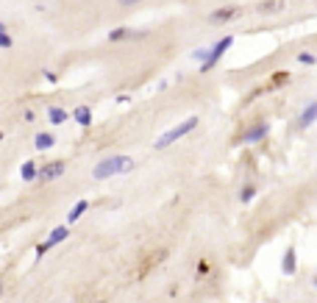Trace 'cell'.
Wrapping results in <instances>:
<instances>
[{"mask_svg":"<svg viewBox=\"0 0 317 303\" xmlns=\"http://www.w3.org/2000/svg\"><path fill=\"white\" fill-rule=\"evenodd\" d=\"M267 131H270V125L267 123H256V125H251V128H245V134H242V142H259V139H264L267 137Z\"/></svg>","mask_w":317,"mask_h":303,"instance_id":"cell-6","label":"cell"},{"mask_svg":"<svg viewBox=\"0 0 317 303\" xmlns=\"http://www.w3.org/2000/svg\"><path fill=\"white\" fill-rule=\"evenodd\" d=\"M240 17V6H226V9H217V12H212V23H228V20Z\"/></svg>","mask_w":317,"mask_h":303,"instance_id":"cell-7","label":"cell"},{"mask_svg":"<svg viewBox=\"0 0 317 303\" xmlns=\"http://www.w3.org/2000/svg\"><path fill=\"white\" fill-rule=\"evenodd\" d=\"M287 81H289V72L287 70H278L273 75V81H270V86H281V83H287Z\"/></svg>","mask_w":317,"mask_h":303,"instance_id":"cell-17","label":"cell"},{"mask_svg":"<svg viewBox=\"0 0 317 303\" xmlns=\"http://www.w3.org/2000/svg\"><path fill=\"white\" fill-rule=\"evenodd\" d=\"M197 278H206V275H209V262H206V259H203V262H197Z\"/></svg>","mask_w":317,"mask_h":303,"instance_id":"cell-21","label":"cell"},{"mask_svg":"<svg viewBox=\"0 0 317 303\" xmlns=\"http://www.w3.org/2000/svg\"><path fill=\"white\" fill-rule=\"evenodd\" d=\"M231 45H234V36H223L220 42H215V45L209 48V59L200 64V72H212V70H215V64L223 59V53H226Z\"/></svg>","mask_w":317,"mask_h":303,"instance_id":"cell-3","label":"cell"},{"mask_svg":"<svg viewBox=\"0 0 317 303\" xmlns=\"http://www.w3.org/2000/svg\"><path fill=\"white\" fill-rule=\"evenodd\" d=\"M295 270H298V253H295V248H287V253H284V259H281V273L292 275Z\"/></svg>","mask_w":317,"mask_h":303,"instance_id":"cell-9","label":"cell"},{"mask_svg":"<svg viewBox=\"0 0 317 303\" xmlns=\"http://www.w3.org/2000/svg\"><path fill=\"white\" fill-rule=\"evenodd\" d=\"M86 209H89V200H78L75 206L70 209V214H67V226H72V223L81 220V214H84Z\"/></svg>","mask_w":317,"mask_h":303,"instance_id":"cell-12","label":"cell"},{"mask_svg":"<svg viewBox=\"0 0 317 303\" xmlns=\"http://www.w3.org/2000/svg\"><path fill=\"white\" fill-rule=\"evenodd\" d=\"M253 195H256V186H253V184H248L245 189L240 192V200H242V203H251V200H253Z\"/></svg>","mask_w":317,"mask_h":303,"instance_id":"cell-19","label":"cell"},{"mask_svg":"<svg viewBox=\"0 0 317 303\" xmlns=\"http://www.w3.org/2000/svg\"><path fill=\"white\" fill-rule=\"evenodd\" d=\"M314 286H317V278H314Z\"/></svg>","mask_w":317,"mask_h":303,"instance_id":"cell-27","label":"cell"},{"mask_svg":"<svg viewBox=\"0 0 317 303\" xmlns=\"http://www.w3.org/2000/svg\"><path fill=\"white\" fill-rule=\"evenodd\" d=\"M20 175H23V181H39V170H36V164L34 161H25L23 164V170H20Z\"/></svg>","mask_w":317,"mask_h":303,"instance_id":"cell-15","label":"cell"},{"mask_svg":"<svg viewBox=\"0 0 317 303\" xmlns=\"http://www.w3.org/2000/svg\"><path fill=\"white\" fill-rule=\"evenodd\" d=\"M0 45H3V50H12V36H9L6 25H0Z\"/></svg>","mask_w":317,"mask_h":303,"instance_id":"cell-18","label":"cell"},{"mask_svg":"<svg viewBox=\"0 0 317 303\" xmlns=\"http://www.w3.org/2000/svg\"><path fill=\"white\" fill-rule=\"evenodd\" d=\"M284 6H287V0H262L256 6L259 14H281Z\"/></svg>","mask_w":317,"mask_h":303,"instance_id":"cell-8","label":"cell"},{"mask_svg":"<svg viewBox=\"0 0 317 303\" xmlns=\"http://www.w3.org/2000/svg\"><path fill=\"white\" fill-rule=\"evenodd\" d=\"M34 145L39 150H48V148H53V145H56V137H53V134H48V131H42V134H36V137H34Z\"/></svg>","mask_w":317,"mask_h":303,"instance_id":"cell-14","label":"cell"},{"mask_svg":"<svg viewBox=\"0 0 317 303\" xmlns=\"http://www.w3.org/2000/svg\"><path fill=\"white\" fill-rule=\"evenodd\" d=\"M142 0H117V6H123V9H131V6H139Z\"/></svg>","mask_w":317,"mask_h":303,"instance_id":"cell-24","label":"cell"},{"mask_svg":"<svg viewBox=\"0 0 317 303\" xmlns=\"http://www.w3.org/2000/svg\"><path fill=\"white\" fill-rule=\"evenodd\" d=\"M134 167V159L131 156H112V159H103L95 164L92 170V178L95 181H106V178H114V175H123Z\"/></svg>","mask_w":317,"mask_h":303,"instance_id":"cell-1","label":"cell"},{"mask_svg":"<svg viewBox=\"0 0 317 303\" xmlns=\"http://www.w3.org/2000/svg\"><path fill=\"white\" fill-rule=\"evenodd\" d=\"M23 120H25V123H34V120H36V114L31 112V109H25V112H23Z\"/></svg>","mask_w":317,"mask_h":303,"instance_id":"cell-25","label":"cell"},{"mask_svg":"<svg viewBox=\"0 0 317 303\" xmlns=\"http://www.w3.org/2000/svg\"><path fill=\"white\" fill-rule=\"evenodd\" d=\"M72 117H75L78 125H84L86 128V125H92V109L89 106H78L75 112H72Z\"/></svg>","mask_w":317,"mask_h":303,"instance_id":"cell-13","label":"cell"},{"mask_svg":"<svg viewBox=\"0 0 317 303\" xmlns=\"http://www.w3.org/2000/svg\"><path fill=\"white\" fill-rule=\"evenodd\" d=\"M317 120V100L314 103H309V106L300 112V120H298V128H309L311 123Z\"/></svg>","mask_w":317,"mask_h":303,"instance_id":"cell-10","label":"cell"},{"mask_svg":"<svg viewBox=\"0 0 317 303\" xmlns=\"http://www.w3.org/2000/svg\"><path fill=\"white\" fill-rule=\"evenodd\" d=\"M197 123H200V120H197V117H186L184 120V123H181V125H175V128H170V131L167 134H162V137H159V139H156V150H162V148H170V145H173V142H178V139L181 137H186V134H189V131H195V128H197Z\"/></svg>","mask_w":317,"mask_h":303,"instance_id":"cell-2","label":"cell"},{"mask_svg":"<svg viewBox=\"0 0 317 303\" xmlns=\"http://www.w3.org/2000/svg\"><path fill=\"white\" fill-rule=\"evenodd\" d=\"M298 61H300V64H314L317 59H314L311 53H300V56H298Z\"/></svg>","mask_w":317,"mask_h":303,"instance_id":"cell-22","label":"cell"},{"mask_svg":"<svg viewBox=\"0 0 317 303\" xmlns=\"http://www.w3.org/2000/svg\"><path fill=\"white\" fill-rule=\"evenodd\" d=\"M164 259H167V250H159V253H153V256L148 259V262H145L142 267H139V278H142V275H148V270H150V267H156V264H162Z\"/></svg>","mask_w":317,"mask_h":303,"instance_id":"cell-11","label":"cell"},{"mask_svg":"<svg viewBox=\"0 0 317 303\" xmlns=\"http://www.w3.org/2000/svg\"><path fill=\"white\" fill-rule=\"evenodd\" d=\"M64 172H67V161H61V159L48 161V164H42V167H39V181H42V184H50V181L61 178Z\"/></svg>","mask_w":317,"mask_h":303,"instance_id":"cell-4","label":"cell"},{"mask_svg":"<svg viewBox=\"0 0 317 303\" xmlns=\"http://www.w3.org/2000/svg\"><path fill=\"white\" fill-rule=\"evenodd\" d=\"M67 117H70V114L64 112V109H59V106H50L48 109V120L53 125H61V123H67Z\"/></svg>","mask_w":317,"mask_h":303,"instance_id":"cell-16","label":"cell"},{"mask_svg":"<svg viewBox=\"0 0 317 303\" xmlns=\"http://www.w3.org/2000/svg\"><path fill=\"white\" fill-rule=\"evenodd\" d=\"M192 59H197L200 64H203V61L209 59V50H195V53H192Z\"/></svg>","mask_w":317,"mask_h":303,"instance_id":"cell-23","label":"cell"},{"mask_svg":"<svg viewBox=\"0 0 317 303\" xmlns=\"http://www.w3.org/2000/svg\"><path fill=\"white\" fill-rule=\"evenodd\" d=\"M126 36H131V31H128V28H114L112 34H109V39H112V42H120V39H126Z\"/></svg>","mask_w":317,"mask_h":303,"instance_id":"cell-20","label":"cell"},{"mask_svg":"<svg viewBox=\"0 0 317 303\" xmlns=\"http://www.w3.org/2000/svg\"><path fill=\"white\" fill-rule=\"evenodd\" d=\"M67 237H70V228H67V226H59V228H53V231H50V237L45 239L42 245H36V256H45V253H48L50 248H53V245L64 242Z\"/></svg>","mask_w":317,"mask_h":303,"instance_id":"cell-5","label":"cell"},{"mask_svg":"<svg viewBox=\"0 0 317 303\" xmlns=\"http://www.w3.org/2000/svg\"><path fill=\"white\" fill-rule=\"evenodd\" d=\"M95 303H106V300H95Z\"/></svg>","mask_w":317,"mask_h":303,"instance_id":"cell-26","label":"cell"}]
</instances>
